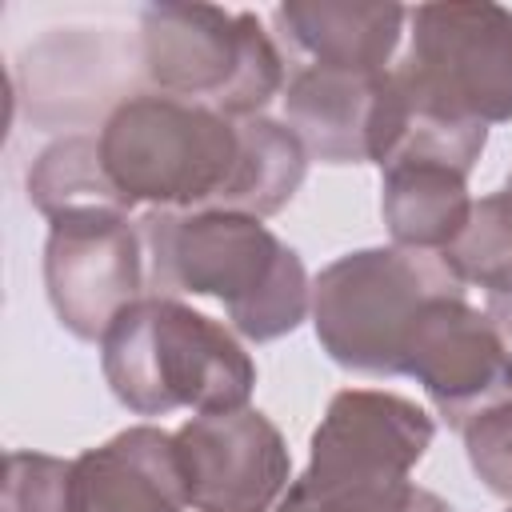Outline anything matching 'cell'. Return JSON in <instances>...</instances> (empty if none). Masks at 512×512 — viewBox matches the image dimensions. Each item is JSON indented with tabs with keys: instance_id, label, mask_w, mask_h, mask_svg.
Segmentation results:
<instances>
[{
	"instance_id": "obj_1",
	"label": "cell",
	"mask_w": 512,
	"mask_h": 512,
	"mask_svg": "<svg viewBox=\"0 0 512 512\" xmlns=\"http://www.w3.org/2000/svg\"><path fill=\"white\" fill-rule=\"evenodd\" d=\"M100 164L128 204L152 212L276 216L308 172L300 136L272 116L232 120L164 92L124 96L96 132Z\"/></svg>"
},
{
	"instance_id": "obj_2",
	"label": "cell",
	"mask_w": 512,
	"mask_h": 512,
	"mask_svg": "<svg viewBox=\"0 0 512 512\" xmlns=\"http://www.w3.org/2000/svg\"><path fill=\"white\" fill-rule=\"evenodd\" d=\"M140 232L148 284L160 296L216 300L244 340H280L312 312L300 252L248 212H148Z\"/></svg>"
},
{
	"instance_id": "obj_3",
	"label": "cell",
	"mask_w": 512,
	"mask_h": 512,
	"mask_svg": "<svg viewBox=\"0 0 512 512\" xmlns=\"http://www.w3.org/2000/svg\"><path fill=\"white\" fill-rule=\"evenodd\" d=\"M100 368L112 396L136 416L248 408L256 364L232 328L180 296H140L100 336Z\"/></svg>"
},
{
	"instance_id": "obj_4",
	"label": "cell",
	"mask_w": 512,
	"mask_h": 512,
	"mask_svg": "<svg viewBox=\"0 0 512 512\" xmlns=\"http://www.w3.org/2000/svg\"><path fill=\"white\" fill-rule=\"evenodd\" d=\"M436 420L408 396L344 388L328 400L308 464L276 512H392L416 488L408 476L432 448Z\"/></svg>"
},
{
	"instance_id": "obj_5",
	"label": "cell",
	"mask_w": 512,
	"mask_h": 512,
	"mask_svg": "<svg viewBox=\"0 0 512 512\" xmlns=\"http://www.w3.org/2000/svg\"><path fill=\"white\" fill-rule=\"evenodd\" d=\"M140 64L152 92L208 104L232 120L264 116L284 92V56L256 12L152 4L140 16Z\"/></svg>"
},
{
	"instance_id": "obj_6",
	"label": "cell",
	"mask_w": 512,
	"mask_h": 512,
	"mask_svg": "<svg viewBox=\"0 0 512 512\" xmlns=\"http://www.w3.org/2000/svg\"><path fill=\"white\" fill-rule=\"evenodd\" d=\"M444 292H464L436 252L356 248L312 280V328L332 364L368 376H400L416 312Z\"/></svg>"
},
{
	"instance_id": "obj_7",
	"label": "cell",
	"mask_w": 512,
	"mask_h": 512,
	"mask_svg": "<svg viewBox=\"0 0 512 512\" xmlns=\"http://www.w3.org/2000/svg\"><path fill=\"white\" fill-rule=\"evenodd\" d=\"M408 108L488 128L512 120V8L448 0L408 8V52L392 68Z\"/></svg>"
},
{
	"instance_id": "obj_8",
	"label": "cell",
	"mask_w": 512,
	"mask_h": 512,
	"mask_svg": "<svg viewBox=\"0 0 512 512\" xmlns=\"http://www.w3.org/2000/svg\"><path fill=\"white\" fill-rule=\"evenodd\" d=\"M400 376H412L436 416L464 432L476 416L512 400L508 332L488 312L468 304L464 292L432 296L412 320Z\"/></svg>"
},
{
	"instance_id": "obj_9",
	"label": "cell",
	"mask_w": 512,
	"mask_h": 512,
	"mask_svg": "<svg viewBox=\"0 0 512 512\" xmlns=\"http://www.w3.org/2000/svg\"><path fill=\"white\" fill-rule=\"evenodd\" d=\"M144 232L120 208H84L48 220L44 288L56 320L76 340H100L144 296Z\"/></svg>"
},
{
	"instance_id": "obj_10",
	"label": "cell",
	"mask_w": 512,
	"mask_h": 512,
	"mask_svg": "<svg viewBox=\"0 0 512 512\" xmlns=\"http://www.w3.org/2000/svg\"><path fill=\"white\" fill-rule=\"evenodd\" d=\"M488 144V128L408 116L400 148L380 168V216L396 248L444 252L472 216L468 176Z\"/></svg>"
},
{
	"instance_id": "obj_11",
	"label": "cell",
	"mask_w": 512,
	"mask_h": 512,
	"mask_svg": "<svg viewBox=\"0 0 512 512\" xmlns=\"http://www.w3.org/2000/svg\"><path fill=\"white\" fill-rule=\"evenodd\" d=\"M284 124L300 136L308 160L380 164L408 132V100L388 72H340L300 64L280 92Z\"/></svg>"
},
{
	"instance_id": "obj_12",
	"label": "cell",
	"mask_w": 512,
	"mask_h": 512,
	"mask_svg": "<svg viewBox=\"0 0 512 512\" xmlns=\"http://www.w3.org/2000/svg\"><path fill=\"white\" fill-rule=\"evenodd\" d=\"M192 512H272L292 484V456L260 408L192 416L176 432Z\"/></svg>"
},
{
	"instance_id": "obj_13",
	"label": "cell",
	"mask_w": 512,
	"mask_h": 512,
	"mask_svg": "<svg viewBox=\"0 0 512 512\" xmlns=\"http://www.w3.org/2000/svg\"><path fill=\"white\" fill-rule=\"evenodd\" d=\"M184 472L176 436L156 424H132L80 452L68 480V512H184Z\"/></svg>"
},
{
	"instance_id": "obj_14",
	"label": "cell",
	"mask_w": 512,
	"mask_h": 512,
	"mask_svg": "<svg viewBox=\"0 0 512 512\" xmlns=\"http://www.w3.org/2000/svg\"><path fill=\"white\" fill-rule=\"evenodd\" d=\"M408 8L400 4H348V0H288L272 8L276 36L312 68L388 72Z\"/></svg>"
},
{
	"instance_id": "obj_15",
	"label": "cell",
	"mask_w": 512,
	"mask_h": 512,
	"mask_svg": "<svg viewBox=\"0 0 512 512\" xmlns=\"http://www.w3.org/2000/svg\"><path fill=\"white\" fill-rule=\"evenodd\" d=\"M448 272L488 296V316L512 332V196L488 192L472 200L464 232L440 252Z\"/></svg>"
},
{
	"instance_id": "obj_16",
	"label": "cell",
	"mask_w": 512,
	"mask_h": 512,
	"mask_svg": "<svg viewBox=\"0 0 512 512\" xmlns=\"http://www.w3.org/2000/svg\"><path fill=\"white\" fill-rule=\"evenodd\" d=\"M28 200L44 220H56L64 212H84V208H120V192L112 188L104 164H100V144L96 136H64L48 144L32 168H28Z\"/></svg>"
},
{
	"instance_id": "obj_17",
	"label": "cell",
	"mask_w": 512,
	"mask_h": 512,
	"mask_svg": "<svg viewBox=\"0 0 512 512\" xmlns=\"http://www.w3.org/2000/svg\"><path fill=\"white\" fill-rule=\"evenodd\" d=\"M72 460L44 452H8L0 512H68Z\"/></svg>"
},
{
	"instance_id": "obj_18",
	"label": "cell",
	"mask_w": 512,
	"mask_h": 512,
	"mask_svg": "<svg viewBox=\"0 0 512 512\" xmlns=\"http://www.w3.org/2000/svg\"><path fill=\"white\" fill-rule=\"evenodd\" d=\"M464 452L484 488L512 504V400L476 416L464 432Z\"/></svg>"
},
{
	"instance_id": "obj_19",
	"label": "cell",
	"mask_w": 512,
	"mask_h": 512,
	"mask_svg": "<svg viewBox=\"0 0 512 512\" xmlns=\"http://www.w3.org/2000/svg\"><path fill=\"white\" fill-rule=\"evenodd\" d=\"M392 512H456V508H452L448 500H440L436 492H428V488L416 484V488L408 492V500H404L400 508H392Z\"/></svg>"
},
{
	"instance_id": "obj_20",
	"label": "cell",
	"mask_w": 512,
	"mask_h": 512,
	"mask_svg": "<svg viewBox=\"0 0 512 512\" xmlns=\"http://www.w3.org/2000/svg\"><path fill=\"white\" fill-rule=\"evenodd\" d=\"M504 192H508V196H512V172H508V180H504Z\"/></svg>"
},
{
	"instance_id": "obj_21",
	"label": "cell",
	"mask_w": 512,
	"mask_h": 512,
	"mask_svg": "<svg viewBox=\"0 0 512 512\" xmlns=\"http://www.w3.org/2000/svg\"><path fill=\"white\" fill-rule=\"evenodd\" d=\"M508 512H512V504H508Z\"/></svg>"
}]
</instances>
